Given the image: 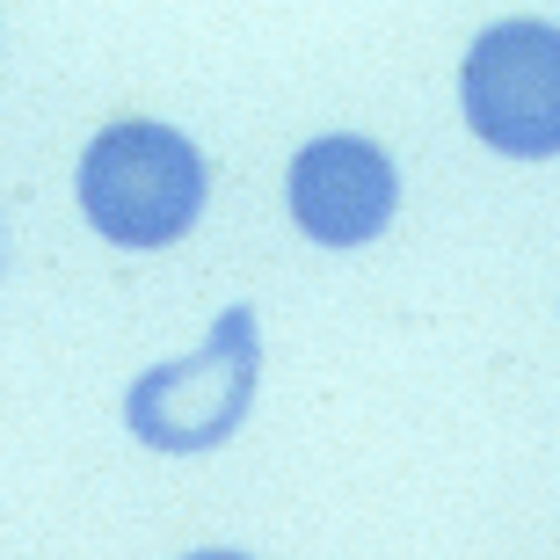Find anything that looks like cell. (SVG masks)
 I'll return each mask as SVG.
<instances>
[{
	"mask_svg": "<svg viewBox=\"0 0 560 560\" xmlns=\"http://www.w3.org/2000/svg\"><path fill=\"white\" fill-rule=\"evenodd\" d=\"M205 189H211L205 153L175 125H153V117H125V125L95 131L81 153V175H73L88 226L117 248L183 241L205 219Z\"/></svg>",
	"mask_w": 560,
	"mask_h": 560,
	"instance_id": "obj_1",
	"label": "cell"
},
{
	"mask_svg": "<svg viewBox=\"0 0 560 560\" xmlns=\"http://www.w3.org/2000/svg\"><path fill=\"white\" fill-rule=\"evenodd\" d=\"M255 378H262V335H255V306H226L211 320V335L189 357H167L153 372L131 378L125 422L145 452H219L255 408Z\"/></svg>",
	"mask_w": 560,
	"mask_h": 560,
	"instance_id": "obj_2",
	"label": "cell"
},
{
	"mask_svg": "<svg viewBox=\"0 0 560 560\" xmlns=\"http://www.w3.org/2000/svg\"><path fill=\"white\" fill-rule=\"evenodd\" d=\"M458 103L474 139L510 161H553L560 153V30L539 15L480 30L458 66Z\"/></svg>",
	"mask_w": 560,
	"mask_h": 560,
	"instance_id": "obj_3",
	"label": "cell"
},
{
	"mask_svg": "<svg viewBox=\"0 0 560 560\" xmlns=\"http://www.w3.org/2000/svg\"><path fill=\"white\" fill-rule=\"evenodd\" d=\"M284 189H291L299 233L320 241V248H364V241H378V233L394 226V205H400L394 161L372 139H357V131H328V139L299 145Z\"/></svg>",
	"mask_w": 560,
	"mask_h": 560,
	"instance_id": "obj_4",
	"label": "cell"
},
{
	"mask_svg": "<svg viewBox=\"0 0 560 560\" xmlns=\"http://www.w3.org/2000/svg\"><path fill=\"white\" fill-rule=\"evenodd\" d=\"M183 560H248V553H183Z\"/></svg>",
	"mask_w": 560,
	"mask_h": 560,
	"instance_id": "obj_5",
	"label": "cell"
}]
</instances>
